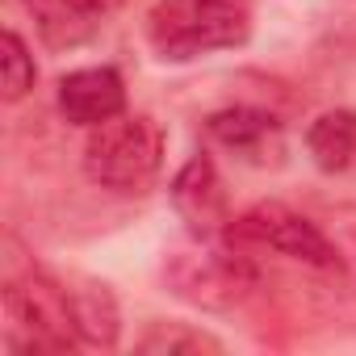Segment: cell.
<instances>
[{
	"label": "cell",
	"mask_w": 356,
	"mask_h": 356,
	"mask_svg": "<svg viewBox=\"0 0 356 356\" xmlns=\"http://www.w3.org/2000/svg\"><path fill=\"white\" fill-rule=\"evenodd\" d=\"M252 34L248 0H159L147 13V38L163 63H189L243 47Z\"/></svg>",
	"instance_id": "1"
},
{
	"label": "cell",
	"mask_w": 356,
	"mask_h": 356,
	"mask_svg": "<svg viewBox=\"0 0 356 356\" xmlns=\"http://www.w3.org/2000/svg\"><path fill=\"white\" fill-rule=\"evenodd\" d=\"M163 168V130L147 113H118L88 130L84 176L113 193H143Z\"/></svg>",
	"instance_id": "2"
},
{
	"label": "cell",
	"mask_w": 356,
	"mask_h": 356,
	"mask_svg": "<svg viewBox=\"0 0 356 356\" xmlns=\"http://www.w3.org/2000/svg\"><path fill=\"white\" fill-rule=\"evenodd\" d=\"M5 310L9 327L22 335L26 352H67L80 343L76 310L67 285H59L47 273H22L5 285Z\"/></svg>",
	"instance_id": "3"
},
{
	"label": "cell",
	"mask_w": 356,
	"mask_h": 356,
	"mask_svg": "<svg viewBox=\"0 0 356 356\" xmlns=\"http://www.w3.org/2000/svg\"><path fill=\"white\" fill-rule=\"evenodd\" d=\"M227 235L235 243H256V248H268L285 260H298V264H310V268H339V252L335 243L310 222L302 218L298 210L281 206V202H264L256 210H248L243 218H235L227 227Z\"/></svg>",
	"instance_id": "4"
},
{
	"label": "cell",
	"mask_w": 356,
	"mask_h": 356,
	"mask_svg": "<svg viewBox=\"0 0 356 356\" xmlns=\"http://www.w3.org/2000/svg\"><path fill=\"white\" fill-rule=\"evenodd\" d=\"M210 138L231 151L239 163L252 168H281L285 163V126L277 122V113L256 109V105H231L210 113L206 122Z\"/></svg>",
	"instance_id": "5"
},
{
	"label": "cell",
	"mask_w": 356,
	"mask_h": 356,
	"mask_svg": "<svg viewBox=\"0 0 356 356\" xmlns=\"http://www.w3.org/2000/svg\"><path fill=\"white\" fill-rule=\"evenodd\" d=\"M172 206L181 214V222L197 235V239H214L227 235L231 227V210H227V189L222 176L214 168L210 155H193L172 181Z\"/></svg>",
	"instance_id": "6"
},
{
	"label": "cell",
	"mask_w": 356,
	"mask_h": 356,
	"mask_svg": "<svg viewBox=\"0 0 356 356\" xmlns=\"http://www.w3.org/2000/svg\"><path fill=\"white\" fill-rule=\"evenodd\" d=\"M59 113L72 126H101L126 113V84L113 67H80L59 80Z\"/></svg>",
	"instance_id": "7"
},
{
	"label": "cell",
	"mask_w": 356,
	"mask_h": 356,
	"mask_svg": "<svg viewBox=\"0 0 356 356\" xmlns=\"http://www.w3.org/2000/svg\"><path fill=\"white\" fill-rule=\"evenodd\" d=\"M126 0H22L34 30L47 47H80L88 42Z\"/></svg>",
	"instance_id": "8"
},
{
	"label": "cell",
	"mask_w": 356,
	"mask_h": 356,
	"mask_svg": "<svg viewBox=\"0 0 356 356\" xmlns=\"http://www.w3.org/2000/svg\"><path fill=\"white\" fill-rule=\"evenodd\" d=\"M306 151L318 172H356V109H327L306 130Z\"/></svg>",
	"instance_id": "9"
},
{
	"label": "cell",
	"mask_w": 356,
	"mask_h": 356,
	"mask_svg": "<svg viewBox=\"0 0 356 356\" xmlns=\"http://www.w3.org/2000/svg\"><path fill=\"white\" fill-rule=\"evenodd\" d=\"M72 293V310H76V331H80V343H92V348H113L118 343V302L105 285H80V289H67Z\"/></svg>",
	"instance_id": "10"
},
{
	"label": "cell",
	"mask_w": 356,
	"mask_h": 356,
	"mask_svg": "<svg viewBox=\"0 0 356 356\" xmlns=\"http://www.w3.org/2000/svg\"><path fill=\"white\" fill-rule=\"evenodd\" d=\"M143 352H222V343L214 339V335H206V331H193V327H185V323H155L147 335H143V343H138Z\"/></svg>",
	"instance_id": "11"
},
{
	"label": "cell",
	"mask_w": 356,
	"mask_h": 356,
	"mask_svg": "<svg viewBox=\"0 0 356 356\" xmlns=\"http://www.w3.org/2000/svg\"><path fill=\"white\" fill-rule=\"evenodd\" d=\"M0 72H5V101H22L34 80H38V67H34V55L26 51L22 34L5 30V55H0Z\"/></svg>",
	"instance_id": "12"
}]
</instances>
